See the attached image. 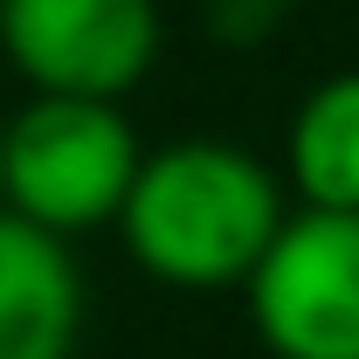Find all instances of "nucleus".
<instances>
[{
	"mask_svg": "<svg viewBox=\"0 0 359 359\" xmlns=\"http://www.w3.org/2000/svg\"><path fill=\"white\" fill-rule=\"evenodd\" d=\"M159 0H0V55L35 97H125L159 62Z\"/></svg>",
	"mask_w": 359,
	"mask_h": 359,
	"instance_id": "20e7f679",
	"label": "nucleus"
},
{
	"mask_svg": "<svg viewBox=\"0 0 359 359\" xmlns=\"http://www.w3.org/2000/svg\"><path fill=\"white\" fill-rule=\"evenodd\" d=\"M290 0H201V21L222 48H256L283 28Z\"/></svg>",
	"mask_w": 359,
	"mask_h": 359,
	"instance_id": "0eeeda50",
	"label": "nucleus"
},
{
	"mask_svg": "<svg viewBox=\"0 0 359 359\" xmlns=\"http://www.w3.org/2000/svg\"><path fill=\"white\" fill-rule=\"evenodd\" d=\"M283 173L297 208L359 215V69H339L304 90L283 132Z\"/></svg>",
	"mask_w": 359,
	"mask_h": 359,
	"instance_id": "423d86ee",
	"label": "nucleus"
},
{
	"mask_svg": "<svg viewBox=\"0 0 359 359\" xmlns=\"http://www.w3.org/2000/svg\"><path fill=\"white\" fill-rule=\"evenodd\" d=\"M283 180L235 138H173L138 159L118 235L166 290H242L283 228Z\"/></svg>",
	"mask_w": 359,
	"mask_h": 359,
	"instance_id": "f257e3e1",
	"label": "nucleus"
},
{
	"mask_svg": "<svg viewBox=\"0 0 359 359\" xmlns=\"http://www.w3.org/2000/svg\"><path fill=\"white\" fill-rule=\"evenodd\" d=\"M138 159L145 145L111 97H35L0 125V208L62 242L111 228Z\"/></svg>",
	"mask_w": 359,
	"mask_h": 359,
	"instance_id": "f03ea898",
	"label": "nucleus"
},
{
	"mask_svg": "<svg viewBox=\"0 0 359 359\" xmlns=\"http://www.w3.org/2000/svg\"><path fill=\"white\" fill-rule=\"evenodd\" d=\"M83 269L62 235L0 208V359H76Z\"/></svg>",
	"mask_w": 359,
	"mask_h": 359,
	"instance_id": "39448f33",
	"label": "nucleus"
},
{
	"mask_svg": "<svg viewBox=\"0 0 359 359\" xmlns=\"http://www.w3.org/2000/svg\"><path fill=\"white\" fill-rule=\"evenodd\" d=\"M242 297L269 359H359V215H283Z\"/></svg>",
	"mask_w": 359,
	"mask_h": 359,
	"instance_id": "7ed1b4c3",
	"label": "nucleus"
}]
</instances>
